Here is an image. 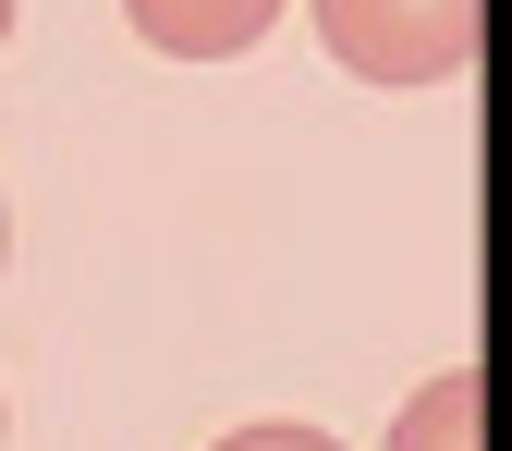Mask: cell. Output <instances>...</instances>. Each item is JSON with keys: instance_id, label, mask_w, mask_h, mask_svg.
Returning a JSON list of instances; mask_svg holds the SVG:
<instances>
[{"instance_id": "2", "label": "cell", "mask_w": 512, "mask_h": 451, "mask_svg": "<svg viewBox=\"0 0 512 451\" xmlns=\"http://www.w3.org/2000/svg\"><path fill=\"white\" fill-rule=\"evenodd\" d=\"M122 13H135V37L171 49V61H244L293 0H122Z\"/></svg>"}, {"instance_id": "3", "label": "cell", "mask_w": 512, "mask_h": 451, "mask_svg": "<svg viewBox=\"0 0 512 451\" xmlns=\"http://www.w3.org/2000/svg\"><path fill=\"white\" fill-rule=\"evenodd\" d=\"M391 451H488V378L476 366H439L427 391L391 415Z\"/></svg>"}, {"instance_id": "1", "label": "cell", "mask_w": 512, "mask_h": 451, "mask_svg": "<svg viewBox=\"0 0 512 451\" xmlns=\"http://www.w3.org/2000/svg\"><path fill=\"white\" fill-rule=\"evenodd\" d=\"M317 13V49L342 61L354 86H452L464 61H476V25H488V0H305Z\"/></svg>"}, {"instance_id": "5", "label": "cell", "mask_w": 512, "mask_h": 451, "mask_svg": "<svg viewBox=\"0 0 512 451\" xmlns=\"http://www.w3.org/2000/svg\"><path fill=\"white\" fill-rule=\"evenodd\" d=\"M0 269H13V208H0Z\"/></svg>"}, {"instance_id": "6", "label": "cell", "mask_w": 512, "mask_h": 451, "mask_svg": "<svg viewBox=\"0 0 512 451\" xmlns=\"http://www.w3.org/2000/svg\"><path fill=\"white\" fill-rule=\"evenodd\" d=\"M0 37H13V0H0Z\"/></svg>"}, {"instance_id": "4", "label": "cell", "mask_w": 512, "mask_h": 451, "mask_svg": "<svg viewBox=\"0 0 512 451\" xmlns=\"http://www.w3.org/2000/svg\"><path fill=\"white\" fill-rule=\"evenodd\" d=\"M208 451H342L330 427H293V415H269V427H232V439H208Z\"/></svg>"}]
</instances>
